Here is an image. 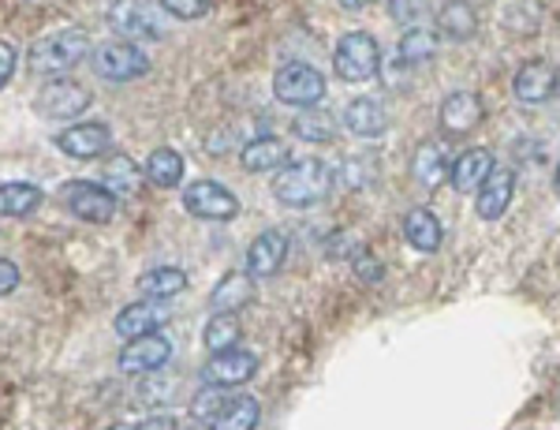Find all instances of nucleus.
<instances>
[{"label": "nucleus", "instance_id": "obj_1", "mask_svg": "<svg viewBox=\"0 0 560 430\" xmlns=\"http://www.w3.org/2000/svg\"><path fill=\"white\" fill-rule=\"evenodd\" d=\"M332 187V168L318 158L292 161L277 173L273 195L280 206H292V210H306V206H318Z\"/></svg>", "mask_w": 560, "mask_h": 430}, {"label": "nucleus", "instance_id": "obj_2", "mask_svg": "<svg viewBox=\"0 0 560 430\" xmlns=\"http://www.w3.org/2000/svg\"><path fill=\"white\" fill-rule=\"evenodd\" d=\"M90 53V34L83 26H65V31H52L38 38L26 53V68L34 75H65V71L79 68Z\"/></svg>", "mask_w": 560, "mask_h": 430}, {"label": "nucleus", "instance_id": "obj_3", "mask_svg": "<svg viewBox=\"0 0 560 430\" xmlns=\"http://www.w3.org/2000/svg\"><path fill=\"white\" fill-rule=\"evenodd\" d=\"M108 23H113L116 34L135 42H165L168 34V12L153 0H113Z\"/></svg>", "mask_w": 560, "mask_h": 430}, {"label": "nucleus", "instance_id": "obj_4", "mask_svg": "<svg viewBox=\"0 0 560 430\" xmlns=\"http://www.w3.org/2000/svg\"><path fill=\"white\" fill-rule=\"evenodd\" d=\"M273 94L288 109H314L325 97V75L318 68L303 65V60H288L273 75Z\"/></svg>", "mask_w": 560, "mask_h": 430}, {"label": "nucleus", "instance_id": "obj_5", "mask_svg": "<svg viewBox=\"0 0 560 430\" xmlns=\"http://www.w3.org/2000/svg\"><path fill=\"white\" fill-rule=\"evenodd\" d=\"M332 68H337V75L345 79V83H366V79H374L377 68H382V49H377L374 34L348 31L345 38L337 42Z\"/></svg>", "mask_w": 560, "mask_h": 430}, {"label": "nucleus", "instance_id": "obj_6", "mask_svg": "<svg viewBox=\"0 0 560 430\" xmlns=\"http://www.w3.org/2000/svg\"><path fill=\"white\" fill-rule=\"evenodd\" d=\"M90 65L105 83H131V79H142L150 71V57L135 42H105V46L94 49Z\"/></svg>", "mask_w": 560, "mask_h": 430}, {"label": "nucleus", "instance_id": "obj_7", "mask_svg": "<svg viewBox=\"0 0 560 430\" xmlns=\"http://www.w3.org/2000/svg\"><path fill=\"white\" fill-rule=\"evenodd\" d=\"M90 91L83 83H75V79H52V83H45L38 97H34V109H38L45 120H75V116H83L90 109Z\"/></svg>", "mask_w": 560, "mask_h": 430}, {"label": "nucleus", "instance_id": "obj_8", "mask_svg": "<svg viewBox=\"0 0 560 430\" xmlns=\"http://www.w3.org/2000/svg\"><path fill=\"white\" fill-rule=\"evenodd\" d=\"M65 206L71 218L86 221V225H108L116 218V195L102 184L90 181H68L65 184Z\"/></svg>", "mask_w": 560, "mask_h": 430}, {"label": "nucleus", "instance_id": "obj_9", "mask_svg": "<svg viewBox=\"0 0 560 430\" xmlns=\"http://www.w3.org/2000/svg\"><path fill=\"white\" fill-rule=\"evenodd\" d=\"M184 210L202 221H236L240 199L217 181H195L184 187Z\"/></svg>", "mask_w": 560, "mask_h": 430}, {"label": "nucleus", "instance_id": "obj_10", "mask_svg": "<svg viewBox=\"0 0 560 430\" xmlns=\"http://www.w3.org/2000/svg\"><path fill=\"white\" fill-rule=\"evenodd\" d=\"M168 360H173V340L158 329V334L128 340L120 348V356H116V367L124 374H153V371H165Z\"/></svg>", "mask_w": 560, "mask_h": 430}, {"label": "nucleus", "instance_id": "obj_11", "mask_svg": "<svg viewBox=\"0 0 560 430\" xmlns=\"http://www.w3.org/2000/svg\"><path fill=\"white\" fill-rule=\"evenodd\" d=\"M168 318H173V307H168V300H150V295H142L139 303H128V307H120V315L113 318V329H116V337L135 340V337L158 334V329L165 326Z\"/></svg>", "mask_w": 560, "mask_h": 430}, {"label": "nucleus", "instance_id": "obj_12", "mask_svg": "<svg viewBox=\"0 0 560 430\" xmlns=\"http://www.w3.org/2000/svg\"><path fill=\"white\" fill-rule=\"evenodd\" d=\"M113 147V131L102 120H79L57 136V150L71 161H94Z\"/></svg>", "mask_w": 560, "mask_h": 430}, {"label": "nucleus", "instance_id": "obj_13", "mask_svg": "<svg viewBox=\"0 0 560 430\" xmlns=\"http://www.w3.org/2000/svg\"><path fill=\"white\" fill-rule=\"evenodd\" d=\"M453 161L456 158L448 154V147L441 139H422L411 154V181L433 191V187H441L453 176Z\"/></svg>", "mask_w": 560, "mask_h": 430}, {"label": "nucleus", "instance_id": "obj_14", "mask_svg": "<svg viewBox=\"0 0 560 430\" xmlns=\"http://www.w3.org/2000/svg\"><path fill=\"white\" fill-rule=\"evenodd\" d=\"M258 374V356L247 352V348H229V352H213L210 363L202 367V379L210 385H224V390H232V385H243L250 382Z\"/></svg>", "mask_w": 560, "mask_h": 430}, {"label": "nucleus", "instance_id": "obj_15", "mask_svg": "<svg viewBox=\"0 0 560 430\" xmlns=\"http://www.w3.org/2000/svg\"><path fill=\"white\" fill-rule=\"evenodd\" d=\"M557 83H560V75L549 60H527V65L516 71V79H512V91H516L523 105H546L549 97L557 94Z\"/></svg>", "mask_w": 560, "mask_h": 430}, {"label": "nucleus", "instance_id": "obj_16", "mask_svg": "<svg viewBox=\"0 0 560 430\" xmlns=\"http://www.w3.org/2000/svg\"><path fill=\"white\" fill-rule=\"evenodd\" d=\"M482 116H486L482 97H478L475 91H456L441 102L438 124L448 131V136H467V131H475L478 124H482Z\"/></svg>", "mask_w": 560, "mask_h": 430}, {"label": "nucleus", "instance_id": "obj_17", "mask_svg": "<svg viewBox=\"0 0 560 430\" xmlns=\"http://www.w3.org/2000/svg\"><path fill=\"white\" fill-rule=\"evenodd\" d=\"M512 195H516V173L512 168H493L486 176V184L475 191V210L482 221H497L504 218V210L512 206Z\"/></svg>", "mask_w": 560, "mask_h": 430}, {"label": "nucleus", "instance_id": "obj_18", "mask_svg": "<svg viewBox=\"0 0 560 430\" xmlns=\"http://www.w3.org/2000/svg\"><path fill=\"white\" fill-rule=\"evenodd\" d=\"M288 258V240L284 232L266 229L261 236H255V244L247 247V274L250 277H273Z\"/></svg>", "mask_w": 560, "mask_h": 430}, {"label": "nucleus", "instance_id": "obj_19", "mask_svg": "<svg viewBox=\"0 0 560 430\" xmlns=\"http://www.w3.org/2000/svg\"><path fill=\"white\" fill-rule=\"evenodd\" d=\"M345 128L359 139H377L388 131V109L377 97H355L345 109Z\"/></svg>", "mask_w": 560, "mask_h": 430}, {"label": "nucleus", "instance_id": "obj_20", "mask_svg": "<svg viewBox=\"0 0 560 430\" xmlns=\"http://www.w3.org/2000/svg\"><path fill=\"white\" fill-rule=\"evenodd\" d=\"M493 154L486 147H471V150H464L456 161H453V187L456 191H464V195H471V191H478V187L486 184V176L493 173Z\"/></svg>", "mask_w": 560, "mask_h": 430}, {"label": "nucleus", "instance_id": "obj_21", "mask_svg": "<svg viewBox=\"0 0 560 430\" xmlns=\"http://www.w3.org/2000/svg\"><path fill=\"white\" fill-rule=\"evenodd\" d=\"M404 236H408V244L415 251H422V255H433V251L441 247V236H445V229H441V218L427 206H411L408 213H404Z\"/></svg>", "mask_w": 560, "mask_h": 430}, {"label": "nucleus", "instance_id": "obj_22", "mask_svg": "<svg viewBox=\"0 0 560 430\" xmlns=\"http://www.w3.org/2000/svg\"><path fill=\"white\" fill-rule=\"evenodd\" d=\"M240 165L243 173H273V168H284L288 165V142L277 139V136H261L255 142L240 150Z\"/></svg>", "mask_w": 560, "mask_h": 430}, {"label": "nucleus", "instance_id": "obj_23", "mask_svg": "<svg viewBox=\"0 0 560 430\" xmlns=\"http://www.w3.org/2000/svg\"><path fill=\"white\" fill-rule=\"evenodd\" d=\"M250 295H255V277L232 270V274H224L221 281H217V289L210 292V307H213V315H224V311L236 315L240 307L250 303Z\"/></svg>", "mask_w": 560, "mask_h": 430}, {"label": "nucleus", "instance_id": "obj_24", "mask_svg": "<svg viewBox=\"0 0 560 430\" xmlns=\"http://www.w3.org/2000/svg\"><path fill=\"white\" fill-rule=\"evenodd\" d=\"M42 199L45 195L38 184H26V181L0 184V218H31L42 206Z\"/></svg>", "mask_w": 560, "mask_h": 430}, {"label": "nucleus", "instance_id": "obj_25", "mask_svg": "<svg viewBox=\"0 0 560 430\" xmlns=\"http://www.w3.org/2000/svg\"><path fill=\"white\" fill-rule=\"evenodd\" d=\"M475 8L467 4V0H448L445 8L438 12V31L445 34L448 42H467L475 38Z\"/></svg>", "mask_w": 560, "mask_h": 430}, {"label": "nucleus", "instance_id": "obj_26", "mask_svg": "<svg viewBox=\"0 0 560 430\" xmlns=\"http://www.w3.org/2000/svg\"><path fill=\"white\" fill-rule=\"evenodd\" d=\"M102 181H105L108 191L120 199V195H135L142 187V168L135 165L128 154H113L102 168Z\"/></svg>", "mask_w": 560, "mask_h": 430}, {"label": "nucleus", "instance_id": "obj_27", "mask_svg": "<svg viewBox=\"0 0 560 430\" xmlns=\"http://www.w3.org/2000/svg\"><path fill=\"white\" fill-rule=\"evenodd\" d=\"M187 289V274L176 270V266H158V270L139 277V292L150 295V300H173Z\"/></svg>", "mask_w": 560, "mask_h": 430}, {"label": "nucleus", "instance_id": "obj_28", "mask_svg": "<svg viewBox=\"0 0 560 430\" xmlns=\"http://www.w3.org/2000/svg\"><path fill=\"white\" fill-rule=\"evenodd\" d=\"M147 181L153 187H176L184 181V158L173 147H161L147 158Z\"/></svg>", "mask_w": 560, "mask_h": 430}, {"label": "nucleus", "instance_id": "obj_29", "mask_svg": "<svg viewBox=\"0 0 560 430\" xmlns=\"http://www.w3.org/2000/svg\"><path fill=\"white\" fill-rule=\"evenodd\" d=\"M292 131H295V139H303V142H332L337 139V120L314 105V109H300Z\"/></svg>", "mask_w": 560, "mask_h": 430}, {"label": "nucleus", "instance_id": "obj_30", "mask_svg": "<svg viewBox=\"0 0 560 430\" xmlns=\"http://www.w3.org/2000/svg\"><path fill=\"white\" fill-rule=\"evenodd\" d=\"M438 57V34L427 31V26H411V31H404L400 38V60L408 68H419L427 65V60Z\"/></svg>", "mask_w": 560, "mask_h": 430}, {"label": "nucleus", "instance_id": "obj_31", "mask_svg": "<svg viewBox=\"0 0 560 430\" xmlns=\"http://www.w3.org/2000/svg\"><path fill=\"white\" fill-rule=\"evenodd\" d=\"M243 337V326L240 318L232 315V311H224V315H213L210 322H206L202 329V340L210 352H229V348H236Z\"/></svg>", "mask_w": 560, "mask_h": 430}, {"label": "nucleus", "instance_id": "obj_32", "mask_svg": "<svg viewBox=\"0 0 560 430\" xmlns=\"http://www.w3.org/2000/svg\"><path fill=\"white\" fill-rule=\"evenodd\" d=\"M258 416H261V408L255 397H232L221 416L213 419V430H255Z\"/></svg>", "mask_w": 560, "mask_h": 430}, {"label": "nucleus", "instance_id": "obj_33", "mask_svg": "<svg viewBox=\"0 0 560 430\" xmlns=\"http://www.w3.org/2000/svg\"><path fill=\"white\" fill-rule=\"evenodd\" d=\"M176 379H168V374L153 371V374H142L139 390H135V397H139V405L147 408H161V405H173L176 400Z\"/></svg>", "mask_w": 560, "mask_h": 430}, {"label": "nucleus", "instance_id": "obj_34", "mask_svg": "<svg viewBox=\"0 0 560 430\" xmlns=\"http://www.w3.org/2000/svg\"><path fill=\"white\" fill-rule=\"evenodd\" d=\"M229 400L232 397H224V385H210V382H206V390L191 400V411H195V419H202V423H213Z\"/></svg>", "mask_w": 560, "mask_h": 430}, {"label": "nucleus", "instance_id": "obj_35", "mask_svg": "<svg viewBox=\"0 0 560 430\" xmlns=\"http://www.w3.org/2000/svg\"><path fill=\"white\" fill-rule=\"evenodd\" d=\"M388 20L404 26V31L422 26V20H427V0H388Z\"/></svg>", "mask_w": 560, "mask_h": 430}, {"label": "nucleus", "instance_id": "obj_36", "mask_svg": "<svg viewBox=\"0 0 560 430\" xmlns=\"http://www.w3.org/2000/svg\"><path fill=\"white\" fill-rule=\"evenodd\" d=\"M161 8H165L173 20L191 23V20H202V15L210 12V0H161Z\"/></svg>", "mask_w": 560, "mask_h": 430}, {"label": "nucleus", "instance_id": "obj_37", "mask_svg": "<svg viewBox=\"0 0 560 430\" xmlns=\"http://www.w3.org/2000/svg\"><path fill=\"white\" fill-rule=\"evenodd\" d=\"M351 263H355V274L363 277L366 284H377L385 277V266L377 263V258L370 255V251H355V258H351Z\"/></svg>", "mask_w": 560, "mask_h": 430}, {"label": "nucleus", "instance_id": "obj_38", "mask_svg": "<svg viewBox=\"0 0 560 430\" xmlns=\"http://www.w3.org/2000/svg\"><path fill=\"white\" fill-rule=\"evenodd\" d=\"M15 65H20V57H15V46H8V42H0V91H4V86L12 83Z\"/></svg>", "mask_w": 560, "mask_h": 430}, {"label": "nucleus", "instance_id": "obj_39", "mask_svg": "<svg viewBox=\"0 0 560 430\" xmlns=\"http://www.w3.org/2000/svg\"><path fill=\"white\" fill-rule=\"evenodd\" d=\"M15 289H20V266H15L12 258H0V295H8Z\"/></svg>", "mask_w": 560, "mask_h": 430}, {"label": "nucleus", "instance_id": "obj_40", "mask_svg": "<svg viewBox=\"0 0 560 430\" xmlns=\"http://www.w3.org/2000/svg\"><path fill=\"white\" fill-rule=\"evenodd\" d=\"M139 430H179V423L173 416H165V411H158V416H150V419H142Z\"/></svg>", "mask_w": 560, "mask_h": 430}, {"label": "nucleus", "instance_id": "obj_41", "mask_svg": "<svg viewBox=\"0 0 560 430\" xmlns=\"http://www.w3.org/2000/svg\"><path fill=\"white\" fill-rule=\"evenodd\" d=\"M340 8H348V12H363V8H370L374 0H337Z\"/></svg>", "mask_w": 560, "mask_h": 430}, {"label": "nucleus", "instance_id": "obj_42", "mask_svg": "<svg viewBox=\"0 0 560 430\" xmlns=\"http://www.w3.org/2000/svg\"><path fill=\"white\" fill-rule=\"evenodd\" d=\"M105 430H139V427H131V423H113V427H105Z\"/></svg>", "mask_w": 560, "mask_h": 430}, {"label": "nucleus", "instance_id": "obj_43", "mask_svg": "<svg viewBox=\"0 0 560 430\" xmlns=\"http://www.w3.org/2000/svg\"><path fill=\"white\" fill-rule=\"evenodd\" d=\"M187 430H213V427H206V423H198V427H187Z\"/></svg>", "mask_w": 560, "mask_h": 430}, {"label": "nucleus", "instance_id": "obj_44", "mask_svg": "<svg viewBox=\"0 0 560 430\" xmlns=\"http://www.w3.org/2000/svg\"><path fill=\"white\" fill-rule=\"evenodd\" d=\"M557 195H560V168H557Z\"/></svg>", "mask_w": 560, "mask_h": 430}, {"label": "nucleus", "instance_id": "obj_45", "mask_svg": "<svg viewBox=\"0 0 560 430\" xmlns=\"http://www.w3.org/2000/svg\"><path fill=\"white\" fill-rule=\"evenodd\" d=\"M557 408H560V397H557Z\"/></svg>", "mask_w": 560, "mask_h": 430}]
</instances>
